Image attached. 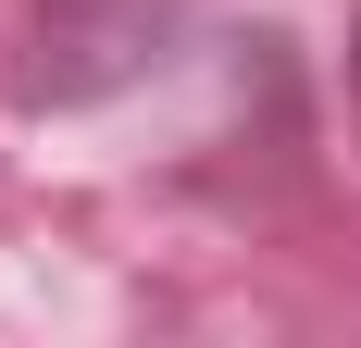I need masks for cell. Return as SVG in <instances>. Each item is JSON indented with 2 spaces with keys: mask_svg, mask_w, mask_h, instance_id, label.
<instances>
[{
  "mask_svg": "<svg viewBox=\"0 0 361 348\" xmlns=\"http://www.w3.org/2000/svg\"><path fill=\"white\" fill-rule=\"evenodd\" d=\"M349 87H361V25H349Z\"/></svg>",
  "mask_w": 361,
  "mask_h": 348,
  "instance_id": "6da1fadb",
  "label": "cell"
}]
</instances>
